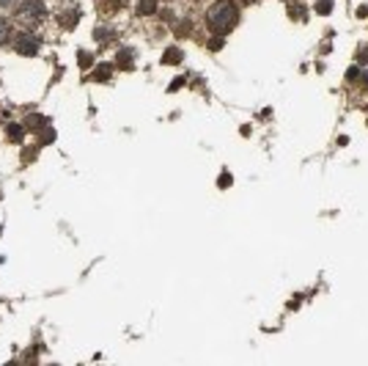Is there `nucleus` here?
<instances>
[{
	"label": "nucleus",
	"instance_id": "nucleus-11",
	"mask_svg": "<svg viewBox=\"0 0 368 366\" xmlns=\"http://www.w3.org/2000/svg\"><path fill=\"white\" fill-rule=\"evenodd\" d=\"M330 9H332V0H319V6H316L319 14H330Z\"/></svg>",
	"mask_w": 368,
	"mask_h": 366
},
{
	"label": "nucleus",
	"instance_id": "nucleus-1",
	"mask_svg": "<svg viewBox=\"0 0 368 366\" xmlns=\"http://www.w3.org/2000/svg\"><path fill=\"white\" fill-rule=\"evenodd\" d=\"M236 19H239V11H236V6L228 3V0H217L212 9L206 11V22L214 33H228L236 25Z\"/></svg>",
	"mask_w": 368,
	"mask_h": 366
},
{
	"label": "nucleus",
	"instance_id": "nucleus-2",
	"mask_svg": "<svg viewBox=\"0 0 368 366\" xmlns=\"http://www.w3.org/2000/svg\"><path fill=\"white\" fill-rule=\"evenodd\" d=\"M19 19L22 22H30V25H36V22H42V19L47 17V6L42 3V0H25L22 6H19Z\"/></svg>",
	"mask_w": 368,
	"mask_h": 366
},
{
	"label": "nucleus",
	"instance_id": "nucleus-6",
	"mask_svg": "<svg viewBox=\"0 0 368 366\" xmlns=\"http://www.w3.org/2000/svg\"><path fill=\"white\" fill-rule=\"evenodd\" d=\"M44 124H47V119H42V116H28L25 119V130H42Z\"/></svg>",
	"mask_w": 368,
	"mask_h": 366
},
{
	"label": "nucleus",
	"instance_id": "nucleus-5",
	"mask_svg": "<svg viewBox=\"0 0 368 366\" xmlns=\"http://www.w3.org/2000/svg\"><path fill=\"white\" fill-rule=\"evenodd\" d=\"M22 132H25V127H19V124H9V127H6V138L14 140V144L22 140Z\"/></svg>",
	"mask_w": 368,
	"mask_h": 366
},
{
	"label": "nucleus",
	"instance_id": "nucleus-12",
	"mask_svg": "<svg viewBox=\"0 0 368 366\" xmlns=\"http://www.w3.org/2000/svg\"><path fill=\"white\" fill-rule=\"evenodd\" d=\"M50 140H55V130H44V135H42V144H50Z\"/></svg>",
	"mask_w": 368,
	"mask_h": 366
},
{
	"label": "nucleus",
	"instance_id": "nucleus-14",
	"mask_svg": "<svg viewBox=\"0 0 368 366\" xmlns=\"http://www.w3.org/2000/svg\"><path fill=\"white\" fill-rule=\"evenodd\" d=\"M220 185H223V187L231 185V176H228V174H223V176H220Z\"/></svg>",
	"mask_w": 368,
	"mask_h": 366
},
{
	"label": "nucleus",
	"instance_id": "nucleus-10",
	"mask_svg": "<svg viewBox=\"0 0 368 366\" xmlns=\"http://www.w3.org/2000/svg\"><path fill=\"white\" fill-rule=\"evenodd\" d=\"M94 77H99V80H107V77H110V66H107V64H102L99 69L94 72Z\"/></svg>",
	"mask_w": 368,
	"mask_h": 366
},
{
	"label": "nucleus",
	"instance_id": "nucleus-13",
	"mask_svg": "<svg viewBox=\"0 0 368 366\" xmlns=\"http://www.w3.org/2000/svg\"><path fill=\"white\" fill-rule=\"evenodd\" d=\"M176 33H179V36H187V33H190V22H181L179 28H176Z\"/></svg>",
	"mask_w": 368,
	"mask_h": 366
},
{
	"label": "nucleus",
	"instance_id": "nucleus-15",
	"mask_svg": "<svg viewBox=\"0 0 368 366\" xmlns=\"http://www.w3.org/2000/svg\"><path fill=\"white\" fill-rule=\"evenodd\" d=\"M80 64H83V66H88V64H91V58H88L85 52H80Z\"/></svg>",
	"mask_w": 368,
	"mask_h": 366
},
{
	"label": "nucleus",
	"instance_id": "nucleus-8",
	"mask_svg": "<svg viewBox=\"0 0 368 366\" xmlns=\"http://www.w3.org/2000/svg\"><path fill=\"white\" fill-rule=\"evenodd\" d=\"M9 36H11V25H9V19L0 17V44L9 42Z\"/></svg>",
	"mask_w": 368,
	"mask_h": 366
},
{
	"label": "nucleus",
	"instance_id": "nucleus-4",
	"mask_svg": "<svg viewBox=\"0 0 368 366\" xmlns=\"http://www.w3.org/2000/svg\"><path fill=\"white\" fill-rule=\"evenodd\" d=\"M58 22H60V25H64V28H66V31H72V28H74V25H77V22H80V11H77V9H74V11H72V9H69V11H64V14H60V17H58Z\"/></svg>",
	"mask_w": 368,
	"mask_h": 366
},
{
	"label": "nucleus",
	"instance_id": "nucleus-3",
	"mask_svg": "<svg viewBox=\"0 0 368 366\" xmlns=\"http://www.w3.org/2000/svg\"><path fill=\"white\" fill-rule=\"evenodd\" d=\"M14 50L19 52V55H36L39 52V39L30 36V33H19V36L14 39Z\"/></svg>",
	"mask_w": 368,
	"mask_h": 366
},
{
	"label": "nucleus",
	"instance_id": "nucleus-7",
	"mask_svg": "<svg viewBox=\"0 0 368 366\" xmlns=\"http://www.w3.org/2000/svg\"><path fill=\"white\" fill-rule=\"evenodd\" d=\"M157 11V0H140L138 3V14H154Z\"/></svg>",
	"mask_w": 368,
	"mask_h": 366
},
{
	"label": "nucleus",
	"instance_id": "nucleus-9",
	"mask_svg": "<svg viewBox=\"0 0 368 366\" xmlns=\"http://www.w3.org/2000/svg\"><path fill=\"white\" fill-rule=\"evenodd\" d=\"M179 58H181V52L176 50V47H170V50L165 52V58H162V61H165V64H179Z\"/></svg>",
	"mask_w": 368,
	"mask_h": 366
},
{
	"label": "nucleus",
	"instance_id": "nucleus-16",
	"mask_svg": "<svg viewBox=\"0 0 368 366\" xmlns=\"http://www.w3.org/2000/svg\"><path fill=\"white\" fill-rule=\"evenodd\" d=\"M9 3H14V0H0V6H9Z\"/></svg>",
	"mask_w": 368,
	"mask_h": 366
}]
</instances>
